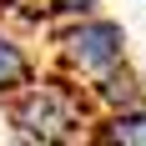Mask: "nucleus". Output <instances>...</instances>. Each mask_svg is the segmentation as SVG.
<instances>
[{
  "instance_id": "f03ea898",
  "label": "nucleus",
  "mask_w": 146,
  "mask_h": 146,
  "mask_svg": "<svg viewBox=\"0 0 146 146\" xmlns=\"http://www.w3.org/2000/svg\"><path fill=\"white\" fill-rule=\"evenodd\" d=\"M50 60H56V71L76 76V81H96V76H106L111 66L131 60L126 25L111 20V15H101V10L76 15V20H60V25L50 30Z\"/></svg>"
},
{
  "instance_id": "39448f33",
  "label": "nucleus",
  "mask_w": 146,
  "mask_h": 146,
  "mask_svg": "<svg viewBox=\"0 0 146 146\" xmlns=\"http://www.w3.org/2000/svg\"><path fill=\"white\" fill-rule=\"evenodd\" d=\"M35 56H30V45L15 35L10 25H0V101L5 96H15L20 86H30L35 81Z\"/></svg>"
},
{
  "instance_id": "20e7f679",
  "label": "nucleus",
  "mask_w": 146,
  "mask_h": 146,
  "mask_svg": "<svg viewBox=\"0 0 146 146\" xmlns=\"http://www.w3.org/2000/svg\"><path fill=\"white\" fill-rule=\"evenodd\" d=\"M91 141L101 146H146V101L126 111H101L91 121Z\"/></svg>"
},
{
  "instance_id": "423d86ee",
  "label": "nucleus",
  "mask_w": 146,
  "mask_h": 146,
  "mask_svg": "<svg viewBox=\"0 0 146 146\" xmlns=\"http://www.w3.org/2000/svg\"><path fill=\"white\" fill-rule=\"evenodd\" d=\"M91 10H101V0H45V15H56V20H76Z\"/></svg>"
},
{
  "instance_id": "f257e3e1",
  "label": "nucleus",
  "mask_w": 146,
  "mask_h": 146,
  "mask_svg": "<svg viewBox=\"0 0 146 146\" xmlns=\"http://www.w3.org/2000/svg\"><path fill=\"white\" fill-rule=\"evenodd\" d=\"M5 121H10L15 141L30 146H66V141H91V121L96 106L86 96V81L66 71H35L30 86L5 96Z\"/></svg>"
},
{
  "instance_id": "7ed1b4c3",
  "label": "nucleus",
  "mask_w": 146,
  "mask_h": 146,
  "mask_svg": "<svg viewBox=\"0 0 146 146\" xmlns=\"http://www.w3.org/2000/svg\"><path fill=\"white\" fill-rule=\"evenodd\" d=\"M86 96H91V106H96V116H101V111H126V106L146 101V76L136 71L131 60H121V66H111L106 76L86 81Z\"/></svg>"
}]
</instances>
